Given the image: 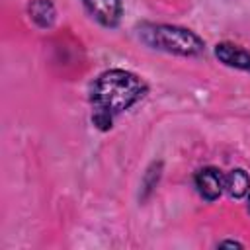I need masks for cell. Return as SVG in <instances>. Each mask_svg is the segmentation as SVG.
<instances>
[{
  "instance_id": "cell-1",
  "label": "cell",
  "mask_w": 250,
  "mask_h": 250,
  "mask_svg": "<svg viewBox=\"0 0 250 250\" xmlns=\"http://www.w3.org/2000/svg\"><path fill=\"white\" fill-rule=\"evenodd\" d=\"M146 94V84L137 74L123 68H109L102 72L90 92V100L96 111L117 115L129 109Z\"/></svg>"
},
{
  "instance_id": "cell-2",
  "label": "cell",
  "mask_w": 250,
  "mask_h": 250,
  "mask_svg": "<svg viewBox=\"0 0 250 250\" xmlns=\"http://www.w3.org/2000/svg\"><path fill=\"white\" fill-rule=\"evenodd\" d=\"M139 37L145 45L180 57H197L205 51V41L191 29L168 23H143Z\"/></svg>"
},
{
  "instance_id": "cell-3",
  "label": "cell",
  "mask_w": 250,
  "mask_h": 250,
  "mask_svg": "<svg viewBox=\"0 0 250 250\" xmlns=\"http://www.w3.org/2000/svg\"><path fill=\"white\" fill-rule=\"evenodd\" d=\"M82 4L88 10V14L104 27H115L121 21V0H82Z\"/></svg>"
},
{
  "instance_id": "cell-4",
  "label": "cell",
  "mask_w": 250,
  "mask_h": 250,
  "mask_svg": "<svg viewBox=\"0 0 250 250\" xmlns=\"http://www.w3.org/2000/svg\"><path fill=\"white\" fill-rule=\"evenodd\" d=\"M195 188L203 199L215 201L225 191V174H221L217 168H211V166L201 168L195 174Z\"/></svg>"
},
{
  "instance_id": "cell-5",
  "label": "cell",
  "mask_w": 250,
  "mask_h": 250,
  "mask_svg": "<svg viewBox=\"0 0 250 250\" xmlns=\"http://www.w3.org/2000/svg\"><path fill=\"white\" fill-rule=\"evenodd\" d=\"M215 57L230 66V68H238V70H244V72H250V51L240 47V45H234V43H217L215 45Z\"/></svg>"
},
{
  "instance_id": "cell-6",
  "label": "cell",
  "mask_w": 250,
  "mask_h": 250,
  "mask_svg": "<svg viewBox=\"0 0 250 250\" xmlns=\"http://www.w3.org/2000/svg\"><path fill=\"white\" fill-rule=\"evenodd\" d=\"M29 18L37 27L49 29L57 20V10L51 0H33L29 4Z\"/></svg>"
},
{
  "instance_id": "cell-7",
  "label": "cell",
  "mask_w": 250,
  "mask_h": 250,
  "mask_svg": "<svg viewBox=\"0 0 250 250\" xmlns=\"http://www.w3.org/2000/svg\"><path fill=\"white\" fill-rule=\"evenodd\" d=\"M225 191L230 197H244L250 191V176L242 168H234L225 174Z\"/></svg>"
},
{
  "instance_id": "cell-8",
  "label": "cell",
  "mask_w": 250,
  "mask_h": 250,
  "mask_svg": "<svg viewBox=\"0 0 250 250\" xmlns=\"http://www.w3.org/2000/svg\"><path fill=\"white\" fill-rule=\"evenodd\" d=\"M160 174H162V162H152L148 166V170L145 172L143 182H141V191H143L141 199H146L152 193V189L156 188V184L160 180Z\"/></svg>"
},
{
  "instance_id": "cell-9",
  "label": "cell",
  "mask_w": 250,
  "mask_h": 250,
  "mask_svg": "<svg viewBox=\"0 0 250 250\" xmlns=\"http://www.w3.org/2000/svg\"><path fill=\"white\" fill-rule=\"evenodd\" d=\"M92 123H94L100 131H109L111 125H113V115L104 113V111H96V109H94V113H92Z\"/></svg>"
},
{
  "instance_id": "cell-10",
  "label": "cell",
  "mask_w": 250,
  "mask_h": 250,
  "mask_svg": "<svg viewBox=\"0 0 250 250\" xmlns=\"http://www.w3.org/2000/svg\"><path fill=\"white\" fill-rule=\"evenodd\" d=\"M217 246H219V248H223V246H230V248H242V244H240V242H236V240H223V242H219Z\"/></svg>"
},
{
  "instance_id": "cell-11",
  "label": "cell",
  "mask_w": 250,
  "mask_h": 250,
  "mask_svg": "<svg viewBox=\"0 0 250 250\" xmlns=\"http://www.w3.org/2000/svg\"><path fill=\"white\" fill-rule=\"evenodd\" d=\"M248 211H250V191H248Z\"/></svg>"
}]
</instances>
